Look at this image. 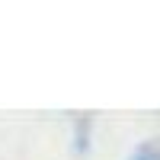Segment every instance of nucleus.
<instances>
[{"instance_id":"obj_1","label":"nucleus","mask_w":160,"mask_h":160,"mask_svg":"<svg viewBox=\"0 0 160 160\" xmlns=\"http://www.w3.org/2000/svg\"><path fill=\"white\" fill-rule=\"evenodd\" d=\"M90 128H93V122H90L87 115L74 122V151H77V154H83V151L90 148Z\"/></svg>"},{"instance_id":"obj_2","label":"nucleus","mask_w":160,"mask_h":160,"mask_svg":"<svg viewBox=\"0 0 160 160\" xmlns=\"http://www.w3.org/2000/svg\"><path fill=\"white\" fill-rule=\"evenodd\" d=\"M128 160H160V144H154V141H144L141 148H135V154H131Z\"/></svg>"}]
</instances>
